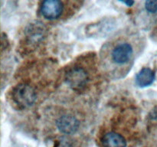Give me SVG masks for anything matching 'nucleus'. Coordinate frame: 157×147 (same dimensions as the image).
Masks as SVG:
<instances>
[{
	"label": "nucleus",
	"instance_id": "4",
	"mask_svg": "<svg viewBox=\"0 0 157 147\" xmlns=\"http://www.w3.org/2000/svg\"><path fill=\"white\" fill-rule=\"evenodd\" d=\"M12 102L18 108L26 109L35 104L37 98V93L32 87L29 84H20L12 89L11 93Z\"/></svg>",
	"mask_w": 157,
	"mask_h": 147
},
{
	"label": "nucleus",
	"instance_id": "6",
	"mask_svg": "<svg viewBox=\"0 0 157 147\" xmlns=\"http://www.w3.org/2000/svg\"><path fill=\"white\" fill-rule=\"evenodd\" d=\"M98 147H127V142L124 136L114 131L101 135L98 140Z\"/></svg>",
	"mask_w": 157,
	"mask_h": 147
},
{
	"label": "nucleus",
	"instance_id": "5",
	"mask_svg": "<svg viewBox=\"0 0 157 147\" xmlns=\"http://www.w3.org/2000/svg\"><path fill=\"white\" fill-rule=\"evenodd\" d=\"M64 2L59 0H46L41 2L40 13L48 21H55L61 18L64 12Z\"/></svg>",
	"mask_w": 157,
	"mask_h": 147
},
{
	"label": "nucleus",
	"instance_id": "9",
	"mask_svg": "<svg viewBox=\"0 0 157 147\" xmlns=\"http://www.w3.org/2000/svg\"><path fill=\"white\" fill-rule=\"evenodd\" d=\"M122 3H124V4L127 5V6H132L135 3V2L133 1H126V2H121Z\"/></svg>",
	"mask_w": 157,
	"mask_h": 147
},
{
	"label": "nucleus",
	"instance_id": "2",
	"mask_svg": "<svg viewBox=\"0 0 157 147\" xmlns=\"http://www.w3.org/2000/svg\"><path fill=\"white\" fill-rule=\"evenodd\" d=\"M145 47L144 37L132 29L120 31L101 47L100 67L112 80L124 78L131 70L136 58Z\"/></svg>",
	"mask_w": 157,
	"mask_h": 147
},
{
	"label": "nucleus",
	"instance_id": "3",
	"mask_svg": "<svg viewBox=\"0 0 157 147\" xmlns=\"http://www.w3.org/2000/svg\"><path fill=\"white\" fill-rule=\"evenodd\" d=\"M91 81V75L88 67L76 63L67 67L64 73V81L71 90L82 92L86 90Z\"/></svg>",
	"mask_w": 157,
	"mask_h": 147
},
{
	"label": "nucleus",
	"instance_id": "1",
	"mask_svg": "<svg viewBox=\"0 0 157 147\" xmlns=\"http://www.w3.org/2000/svg\"><path fill=\"white\" fill-rule=\"evenodd\" d=\"M49 147H84L87 141L86 113L76 104L57 105L47 114Z\"/></svg>",
	"mask_w": 157,
	"mask_h": 147
},
{
	"label": "nucleus",
	"instance_id": "8",
	"mask_svg": "<svg viewBox=\"0 0 157 147\" xmlns=\"http://www.w3.org/2000/svg\"><path fill=\"white\" fill-rule=\"evenodd\" d=\"M144 11L149 15L157 13V1H146L144 2Z\"/></svg>",
	"mask_w": 157,
	"mask_h": 147
},
{
	"label": "nucleus",
	"instance_id": "7",
	"mask_svg": "<svg viewBox=\"0 0 157 147\" xmlns=\"http://www.w3.org/2000/svg\"><path fill=\"white\" fill-rule=\"evenodd\" d=\"M155 79V74L152 69L144 67L136 75V84L140 87H148L151 85Z\"/></svg>",
	"mask_w": 157,
	"mask_h": 147
}]
</instances>
